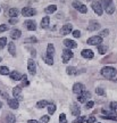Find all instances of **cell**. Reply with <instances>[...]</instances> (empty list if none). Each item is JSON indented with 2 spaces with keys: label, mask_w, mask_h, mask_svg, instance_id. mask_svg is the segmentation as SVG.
I'll use <instances>...</instances> for the list:
<instances>
[{
  "label": "cell",
  "mask_w": 117,
  "mask_h": 123,
  "mask_svg": "<svg viewBox=\"0 0 117 123\" xmlns=\"http://www.w3.org/2000/svg\"><path fill=\"white\" fill-rule=\"evenodd\" d=\"M100 27V24L97 21H90V23H89V25H88V30L89 31H95V30H98Z\"/></svg>",
  "instance_id": "cell-17"
},
{
  "label": "cell",
  "mask_w": 117,
  "mask_h": 123,
  "mask_svg": "<svg viewBox=\"0 0 117 123\" xmlns=\"http://www.w3.org/2000/svg\"><path fill=\"white\" fill-rule=\"evenodd\" d=\"M1 107H2V103L0 101V108H1Z\"/></svg>",
  "instance_id": "cell-48"
},
{
  "label": "cell",
  "mask_w": 117,
  "mask_h": 123,
  "mask_svg": "<svg viewBox=\"0 0 117 123\" xmlns=\"http://www.w3.org/2000/svg\"><path fill=\"white\" fill-rule=\"evenodd\" d=\"M73 37L74 38H80V37H81V31L80 30L73 31Z\"/></svg>",
  "instance_id": "cell-42"
},
{
  "label": "cell",
  "mask_w": 117,
  "mask_h": 123,
  "mask_svg": "<svg viewBox=\"0 0 117 123\" xmlns=\"http://www.w3.org/2000/svg\"><path fill=\"white\" fill-rule=\"evenodd\" d=\"M101 75L108 80H113L117 75V70L113 66H106L101 70Z\"/></svg>",
  "instance_id": "cell-1"
},
{
  "label": "cell",
  "mask_w": 117,
  "mask_h": 123,
  "mask_svg": "<svg viewBox=\"0 0 117 123\" xmlns=\"http://www.w3.org/2000/svg\"><path fill=\"white\" fill-rule=\"evenodd\" d=\"M49 105V101L48 100H40L38 104H36V107L38 108H43V107H47Z\"/></svg>",
  "instance_id": "cell-28"
},
{
  "label": "cell",
  "mask_w": 117,
  "mask_h": 123,
  "mask_svg": "<svg viewBox=\"0 0 117 123\" xmlns=\"http://www.w3.org/2000/svg\"><path fill=\"white\" fill-rule=\"evenodd\" d=\"M10 72H9V68L7 66H0V74L1 75H8Z\"/></svg>",
  "instance_id": "cell-27"
},
{
  "label": "cell",
  "mask_w": 117,
  "mask_h": 123,
  "mask_svg": "<svg viewBox=\"0 0 117 123\" xmlns=\"http://www.w3.org/2000/svg\"><path fill=\"white\" fill-rule=\"evenodd\" d=\"M24 25H25V27L29 31H35V30H36V24H35L34 21H31V19H29V21H26V22L24 23Z\"/></svg>",
  "instance_id": "cell-13"
},
{
  "label": "cell",
  "mask_w": 117,
  "mask_h": 123,
  "mask_svg": "<svg viewBox=\"0 0 117 123\" xmlns=\"http://www.w3.org/2000/svg\"><path fill=\"white\" fill-rule=\"evenodd\" d=\"M42 58H43V61L47 63L48 65H52V64H53V59H52V57H50V56L44 55V56H42Z\"/></svg>",
  "instance_id": "cell-32"
},
{
  "label": "cell",
  "mask_w": 117,
  "mask_h": 123,
  "mask_svg": "<svg viewBox=\"0 0 117 123\" xmlns=\"http://www.w3.org/2000/svg\"><path fill=\"white\" fill-rule=\"evenodd\" d=\"M55 112H56V105L55 104H49L48 105V113L52 115Z\"/></svg>",
  "instance_id": "cell-33"
},
{
  "label": "cell",
  "mask_w": 117,
  "mask_h": 123,
  "mask_svg": "<svg viewBox=\"0 0 117 123\" xmlns=\"http://www.w3.org/2000/svg\"><path fill=\"white\" fill-rule=\"evenodd\" d=\"M27 70H29L31 75H34L36 73V64H35V62L33 59L27 61Z\"/></svg>",
  "instance_id": "cell-6"
},
{
  "label": "cell",
  "mask_w": 117,
  "mask_h": 123,
  "mask_svg": "<svg viewBox=\"0 0 117 123\" xmlns=\"http://www.w3.org/2000/svg\"><path fill=\"white\" fill-rule=\"evenodd\" d=\"M0 62H1V57H0Z\"/></svg>",
  "instance_id": "cell-49"
},
{
  "label": "cell",
  "mask_w": 117,
  "mask_h": 123,
  "mask_svg": "<svg viewBox=\"0 0 117 123\" xmlns=\"http://www.w3.org/2000/svg\"><path fill=\"white\" fill-rule=\"evenodd\" d=\"M55 55V46L52 43H49L47 47V56H50V57H52Z\"/></svg>",
  "instance_id": "cell-21"
},
{
  "label": "cell",
  "mask_w": 117,
  "mask_h": 123,
  "mask_svg": "<svg viewBox=\"0 0 117 123\" xmlns=\"http://www.w3.org/2000/svg\"><path fill=\"white\" fill-rule=\"evenodd\" d=\"M6 43H7V38H5V37L0 38V49L5 48V47H6Z\"/></svg>",
  "instance_id": "cell-34"
},
{
  "label": "cell",
  "mask_w": 117,
  "mask_h": 123,
  "mask_svg": "<svg viewBox=\"0 0 117 123\" xmlns=\"http://www.w3.org/2000/svg\"><path fill=\"white\" fill-rule=\"evenodd\" d=\"M49 120H50V117H49L48 115H42V117L40 120V123H48Z\"/></svg>",
  "instance_id": "cell-37"
},
{
  "label": "cell",
  "mask_w": 117,
  "mask_h": 123,
  "mask_svg": "<svg viewBox=\"0 0 117 123\" xmlns=\"http://www.w3.org/2000/svg\"><path fill=\"white\" fill-rule=\"evenodd\" d=\"M49 23H50V18H49V16H46V17H43L42 19H41V27L42 29H48L49 27Z\"/></svg>",
  "instance_id": "cell-20"
},
{
  "label": "cell",
  "mask_w": 117,
  "mask_h": 123,
  "mask_svg": "<svg viewBox=\"0 0 117 123\" xmlns=\"http://www.w3.org/2000/svg\"><path fill=\"white\" fill-rule=\"evenodd\" d=\"M81 55H82V57L87 58V59H92L93 56H94V54H93V51L91 49H83Z\"/></svg>",
  "instance_id": "cell-12"
},
{
  "label": "cell",
  "mask_w": 117,
  "mask_h": 123,
  "mask_svg": "<svg viewBox=\"0 0 117 123\" xmlns=\"http://www.w3.org/2000/svg\"><path fill=\"white\" fill-rule=\"evenodd\" d=\"M102 113H104V115L101 116L102 119H107V120H116L117 119L116 112H108V111H106V110H102Z\"/></svg>",
  "instance_id": "cell-8"
},
{
  "label": "cell",
  "mask_w": 117,
  "mask_h": 123,
  "mask_svg": "<svg viewBox=\"0 0 117 123\" xmlns=\"http://www.w3.org/2000/svg\"><path fill=\"white\" fill-rule=\"evenodd\" d=\"M110 108L113 111L117 110V101H113V103H110Z\"/></svg>",
  "instance_id": "cell-44"
},
{
  "label": "cell",
  "mask_w": 117,
  "mask_h": 123,
  "mask_svg": "<svg viewBox=\"0 0 117 123\" xmlns=\"http://www.w3.org/2000/svg\"><path fill=\"white\" fill-rule=\"evenodd\" d=\"M66 71H67V74L70 75H73V74H76V67H74V66H68L67 68H66Z\"/></svg>",
  "instance_id": "cell-30"
},
{
  "label": "cell",
  "mask_w": 117,
  "mask_h": 123,
  "mask_svg": "<svg viewBox=\"0 0 117 123\" xmlns=\"http://www.w3.org/2000/svg\"><path fill=\"white\" fill-rule=\"evenodd\" d=\"M56 9H57L56 5H50V6H48L47 8L44 9V12H46V14H52L56 12Z\"/></svg>",
  "instance_id": "cell-24"
},
{
  "label": "cell",
  "mask_w": 117,
  "mask_h": 123,
  "mask_svg": "<svg viewBox=\"0 0 117 123\" xmlns=\"http://www.w3.org/2000/svg\"><path fill=\"white\" fill-rule=\"evenodd\" d=\"M73 7L76 9V10H78L80 13H82V14H85L88 12L87 6H85V5H83L81 1H77V0L73 1Z\"/></svg>",
  "instance_id": "cell-3"
},
{
  "label": "cell",
  "mask_w": 117,
  "mask_h": 123,
  "mask_svg": "<svg viewBox=\"0 0 117 123\" xmlns=\"http://www.w3.org/2000/svg\"><path fill=\"white\" fill-rule=\"evenodd\" d=\"M97 123H100V122H97Z\"/></svg>",
  "instance_id": "cell-50"
},
{
  "label": "cell",
  "mask_w": 117,
  "mask_h": 123,
  "mask_svg": "<svg viewBox=\"0 0 117 123\" xmlns=\"http://www.w3.org/2000/svg\"><path fill=\"white\" fill-rule=\"evenodd\" d=\"M21 35H22V32L21 30H18V29H14L12 30V33H10V37H12V39H19L21 38Z\"/></svg>",
  "instance_id": "cell-19"
},
{
  "label": "cell",
  "mask_w": 117,
  "mask_h": 123,
  "mask_svg": "<svg viewBox=\"0 0 117 123\" xmlns=\"http://www.w3.org/2000/svg\"><path fill=\"white\" fill-rule=\"evenodd\" d=\"M8 51L12 56H15V54H16V47H15L14 42H9L8 43Z\"/></svg>",
  "instance_id": "cell-23"
},
{
  "label": "cell",
  "mask_w": 117,
  "mask_h": 123,
  "mask_svg": "<svg viewBox=\"0 0 117 123\" xmlns=\"http://www.w3.org/2000/svg\"><path fill=\"white\" fill-rule=\"evenodd\" d=\"M74 56L73 51H72V49H68L66 48L63 50V55H61V58H63V63H68L70 62V59H72Z\"/></svg>",
  "instance_id": "cell-2"
},
{
  "label": "cell",
  "mask_w": 117,
  "mask_h": 123,
  "mask_svg": "<svg viewBox=\"0 0 117 123\" xmlns=\"http://www.w3.org/2000/svg\"><path fill=\"white\" fill-rule=\"evenodd\" d=\"M84 121H85V116H80V117L75 120L73 123H83Z\"/></svg>",
  "instance_id": "cell-41"
},
{
  "label": "cell",
  "mask_w": 117,
  "mask_h": 123,
  "mask_svg": "<svg viewBox=\"0 0 117 123\" xmlns=\"http://www.w3.org/2000/svg\"><path fill=\"white\" fill-rule=\"evenodd\" d=\"M21 93H22V87H21V86H17V87H15V88L13 89L14 98H15V99H17L18 101L23 99L22 96H21Z\"/></svg>",
  "instance_id": "cell-10"
},
{
  "label": "cell",
  "mask_w": 117,
  "mask_h": 123,
  "mask_svg": "<svg viewBox=\"0 0 117 123\" xmlns=\"http://www.w3.org/2000/svg\"><path fill=\"white\" fill-rule=\"evenodd\" d=\"M87 43L91 44V46H99V44L102 43V38L100 35H93V37L88 39Z\"/></svg>",
  "instance_id": "cell-4"
},
{
  "label": "cell",
  "mask_w": 117,
  "mask_h": 123,
  "mask_svg": "<svg viewBox=\"0 0 117 123\" xmlns=\"http://www.w3.org/2000/svg\"><path fill=\"white\" fill-rule=\"evenodd\" d=\"M110 2H113V0H101V1H100V5H101L102 9H106L109 6Z\"/></svg>",
  "instance_id": "cell-31"
},
{
  "label": "cell",
  "mask_w": 117,
  "mask_h": 123,
  "mask_svg": "<svg viewBox=\"0 0 117 123\" xmlns=\"http://www.w3.org/2000/svg\"><path fill=\"white\" fill-rule=\"evenodd\" d=\"M92 9L94 10V13L98 15V16H101L102 13H104V9L101 7V5H100V1H93L91 5Z\"/></svg>",
  "instance_id": "cell-5"
},
{
  "label": "cell",
  "mask_w": 117,
  "mask_h": 123,
  "mask_svg": "<svg viewBox=\"0 0 117 123\" xmlns=\"http://www.w3.org/2000/svg\"><path fill=\"white\" fill-rule=\"evenodd\" d=\"M8 106L10 108H13V110H17L18 106H19V103H18L17 99H15V98H9L8 99Z\"/></svg>",
  "instance_id": "cell-15"
},
{
  "label": "cell",
  "mask_w": 117,
  "mask_h": 123,
  "mask_svg": "<svg viewBox=\"0 0 117 123\" xmlns=\"http://www.w3.org/2000/svg\"><path fill=\"white\" fill-rule=\"evenodd\" d=\"M22 14H23V16H25V17H31V16H34L35 14H36V10L31 8V7H24L22 9Z\"/></svg>",
  "instance_id": "cell-7"
},
{
  "label": "cell",
  "mask_w": 117,
  "mask_h": 123,
  "mask_svg": "<svg viewBox=\"0 0 117 123\" xmlns=\"http://www.w3.org/2000/svg\"><path fill=\"white\" fill-rule=\"evenodd\" d=\"M59 123H67V120H66V115L64 113H61L59 115Z\"/></svg>",
  "instance_id": "cell-36"
},
{
  "label": "cell",
  "mask_w": 117,
  "mask_h": 123,
  "mask_svg": "<svg viewBox=\"0 0 117 123\" xmlns=\"http://www.w3.org/2000/svg\"><path fill=\"white\" fill-rule=\"evenodd\" d=\"M95 121H97L95 116H90V117H88V119L85 120V123H94Z\"/></svg>",
  "instance_id": "cell-40"
},
{
  "label": "cell",
  "mask_w": 117,
  "mask_h": 123,
  "mask_svg": "<svg viewBox=\"0 0 117 123\" xmlns=\"http://www.w3.org/2000/svg\"><path fill=\"white\" fill-rule=\"evenodd\" d=\"M108 34H109V30H107V29H106V30H102V31H101V32L99 33V35L101 37V38H104V37H107Z\"/></svg>",
  "instance_id": "cell-39"
},
{
  "label": "cell",
  "mask_w": 117,
  "mask_h": 123,
  "mask_svg": "<svg viewBox=\"0 0 117 123\" xmlns=\"http://www.w3.org/2000/svg\"><path fill=\"white\" fill-rule=\"evenodd\" d=\"M105 10H106V13H107V14L111 15V14L115 12V5H114V2H110V4H109V6L105 9Z\"/></svg>",
  "instance_id": "cell-25"
},
{
  "label": "cell",
  "mask_w": 117,
  "mask_h": 123,
  "mask_svg": "<svg viewBox=\"0 0 117 123\" xmlns=\"http://www.w3.org/2000/svg\"><path fill=\"white\" fill-rule=\"evenodd\" d=\"M9 76H10L12 80H15V81H18V80H21V78H22V75L19 74L17 71H13L12 73H9Z\"/></svg>",
  "instance_id": "cell-22"
},
{
  "label": "cell",
  "mask_w": 117,
  "mask_h": 123,
  "mask_svg": "<svg viewBox=\"0 0 117 123\" xmlns=\"http://www.w3.org/2000/svg\"><path fill=\"white\" fill-rule=\"evenodd\" d=\"M27 123H40L39 121H36V120H29V122Z\"/></svg>",
  "instance_id": "cell-47"
},
{
  "label": "cell",
  "mask_w": 117,
  "mask_h": 123,
  "mask_svg": "<svg viewBox=\"0 0 117 123\" xmlns=\"http://www.w3.org/2000/svg\"><path fill=\"white\" fill-rule=\"evenodd\" d=\"M64 44L66 46V48H68V49H74L77 47V43H76L74 40H70V39L64 40Z\"/></svg>",
  "instance_id": "cell-14"
},
{
  "label": "cell",
  "mask_w": 117,
  "mask_h": 123,
  "mask_svg": "<svg viewBox=\"0 0 117 123\" xmlns=\"http://www.w3.org/2000/svg\"><path fill=\"white\" fill-rule=\"evenodd\" d=\"M107 50H108L107 46H104V44H99V46H98V51H99V54H101V55L106 54Z\"/></svg>",
  "instance_id": "cell-29"
},
{
  "label": "cell",
  "mask_w": 117,
  "mask_h": 123,
  "mask_svg": "<svg viewBox=\"0 0 117 123\" xmlns=\"http://www.w3.org/2000/svg\"><path fill=\"white\" fill-rule=\"evenodd\" d=\"M93 105H94V103H93L92 100L88 101V103H87V108H92V107H93Z\"/></svg>",
  "instance_id": "cell-45"
},
{
  "label": "cell",
  "mask_w": 117,
  "mask_h": 123,
  "mask_svg": "<svg viewBox=\"0 0 117 123\" xmlns=\"http://www.w3.org/2000/svg\"><path fill=\"white\" fill-rule=\"evenodd\" d=\"M84 90V86H83L82 83H75L73 86V92L74 93H76V95H80L81 92Z\"/></svg>",
  "instance_id": "cell-16"
},
{
  "label": "cell",
  "mask_w": 117,
  "mask_h": 123,
  "mask_svg": "<svg viewBox=\"0 0 117 123\" xmlns=\"http://www.w3.org/2000/svg\"><path fill=\"white\" fill-rule=\"evenodd\" d=\"M9 27L8 25H6V24H1L0 25V32H5V31H7Z\"/></svg>",
  "instance_id": "cell-43"
},
{
  "label": "cell",
  "mask_w": 117,
  "mask_h": 123,
  "mask_svg": "<svg viewBox=\"0 0 117 123\" xmlns=\"http://www.w3.org/2000/svg\"><path fill=\"white\" fill-rule=\"evenodd\" d=\"M8 14H9L10 17H16V16H18V9L17 8H10Z\"/></svg>",
  "instance_id": "cell-26"
},
{
  "label": "cell",
  "mask_w": 117,
  "mask_h": 123,
  "mask_svg": "<svg viewBox=\"0 0 117 123\" xmlns=\"http://www.w3.org/2000/svg\"><path fill=\"white\" fill-rule=\"evenodd\" d=\"M7 123H15V116L13 114H9L7 117Z\"/></svg>",
  "instance_id": "cell-38"
},
{
  "label": "cell",
  "mask_w": 117,
  "mask_h": 123,
  "mask_svg": "<svg viewBox=\"0 0 117 123\" xmlns=\"http://www.w3.org/2000/svg\"><path fill=\"white\" fill-rule=\"evenodd\" d=\"M73 31V25L72 24H65L64 26L60 29V35H67L72 33Z\"/></svg>",
  "instance_id": "cell-9"
},
{
  "label": "cell",
  "mask_w": 117,
  "mask_h": 123,
  "mask_svg": "<svg viewBox=\"0 0 117 123\" xmlns=\"http://www.w3.org/2000/svg\"><path fill=\"white\" fill-rule=\"evenodd\" d=\"M90 97H91V93H90V92H88L87 90H83V91L78 95L77 99H78V101H80V103H85V101H87V99H88V98H90Z\"/></svg>",
  "instance_id": "cell-11"
},
{
  "label": "cell",
  "mask_w": 117,
  "mask_h": 123,
  "mask_svg": "<svg viewBox=\"0 0 117 123\" xmlns=\"http://www.w3.org/2000/svg\"><path fill=\"white\" fill-rule=\"evenodd\" d=\"M95 93L99 95V96H105L106 95V92H105V90L102 88H97L95 89Z\"/></svg>",
  "instance_id": "cell-35"
},
{
  "label": "cell",
  "mask_w": 117,
  "mask_h": 123,
  "mask_svg": "<svg viewBox=\"0 0 117 123\" xmlns=\"http://www.w3.org/2000/svg\"><path fill=\"white\" fill-rule=\"evenodd\" d=\"M70 111H72V114H73L74 116H80L81 110H80V107H78L77 104H73L72 107H70Z\"/></svg>",
  "instance_id": "cell-18"
},
{
  "label": "cell",
  "mask_w": 117,
  "mask_h": 123,
  "mask_svg": "<svg viewBox=\"0 0 117 123\" xmlns=\"http://www.w3.org/2000/svg\"><path fill=\"white\" fill-rule=\"evenodd\" d=\"M17 18L16 17H12L10 18V21H9V23H10V24H15V23H17Z\"/></svg>",
  "instance_id": "cell-46"
}]
</instances>
